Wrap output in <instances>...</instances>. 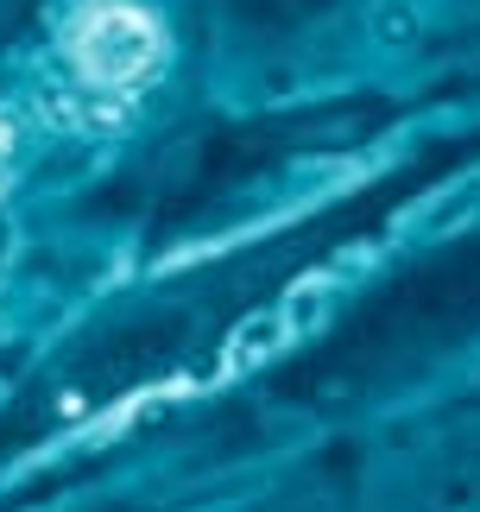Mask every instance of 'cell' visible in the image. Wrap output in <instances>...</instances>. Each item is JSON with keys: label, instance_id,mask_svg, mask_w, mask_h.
I'll return each mask as SVG.
<instances>
[{"label": "cell", "instance_id": "cell-1", "mask_svg": "<svg viewBox=\"0 0 480 512\" xmlns=\"http://www.w3.org/2000/svg\"><path fill=\"white\" fill-rule=\"evenodd\" d=\"M64 57L89 89H133L165 57V32L139 0H89L64 32Z\"/></svg>", "mask_w": 480, "mask_h": 512}, {"label": "cell", "instance_id": "cell-2", "mask_svg": "<svg viewBox=\"0 0 480 512\" xmlns=\"http://www.w3.org/2000/svg\"><path fill=\"white\" fill-rule=\"evenodd\" d=\"M13 165H19V133H13L7 114H0V184L13 177Z\"/></svg>", "mask_w": 480, "mask_h": 512}]
</instances>
